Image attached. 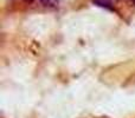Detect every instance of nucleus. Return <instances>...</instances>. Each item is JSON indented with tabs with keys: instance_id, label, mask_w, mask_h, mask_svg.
Instances as JSON below:
<instances>
[{
	"instance_id": "nucleus-1",
	"label": "nucleus",
	"mask_w": 135,
	"mask_h": 118,
	"mask_svg": "<svg viewBox=\"0 0 135 118\" xmlns=\"http://www.w3.org/2000/svg\"><path fill=\"white\" fill-rule=\"evenodd\" d=\"M44 6H49V7H56L58 5V0H40Z\"/></svg>"
},
{
	"instance_id": "nucleus-2",
	"label": "nucleus",
	"mask_w": 135,
	"mask_h": 118,
	"mask_svg": "<svg viewBox=\"0 0 135 118\" xmlns=\"http://www.w3.org/2000/svg\"><path fill=\"white\" fill-rule=\"evenodd\" d=\"M25 1H27V2H32L33 0H25Z\"/></svg>"
},
{
	"instance_id": "nucleus-3",
	"label": "nucleus",
	"mask_w": 135,
	"mask_h": 118,
	"mask_svg": "<svg viewBox=\"0 0 135 118\" xmlns=\"http://www.w3.org/2000/svg\"><path fill=\"white\" fill-rule=\"evenodd\" d=\"M133 1H134V2H135V0H133Z\"/></svg>"
}]
</instances>
